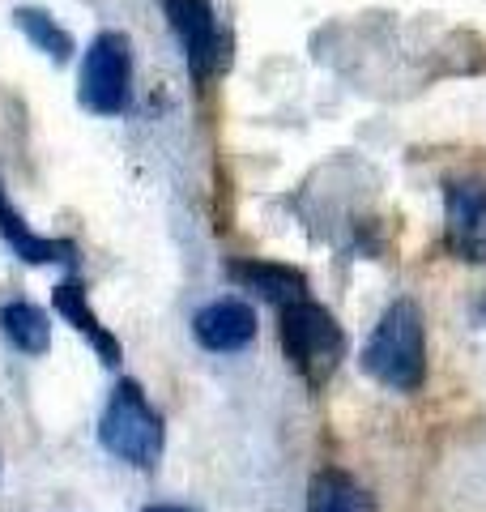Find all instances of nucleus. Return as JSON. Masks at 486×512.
<instances>
[{
  "label": "nucleus",
  "mask_w": 486,
  "mask_h": 512,
  "mask_svg": "<svg viewBox=\"0 0 486 512\" xmlns=\"http://www.w3.org/2000/svg\"><path fill=\"white\" fill-rule=\"evenodd\" d=\"M363 372L393 393H418L427 380V320L414 299L388 303L363 346Z\"/></svg>",
  "instance_id": "nucleus-1"
},
{
  "label": "nucleus",
  "mask_w": 486,
  "mask_h": 512,
  "mask_svg": "<svg viewBox=\"0 0 486 512\" xmlns=\"http://www.w3.org/2000/svg\"><path fill=\"white\" fill-rule=\"evenodd\" d=\"M99 444L107 448L116 461L137 470H154L162 448H167V423L162 414L150 406V397L137 380H120L116 393L99 419Z\"/></svg>",
  "instance_id": "nucleus-2"
},
{
  "label": "nucleus",
  "mask_w": 486,
  "mask_h": 512,
  "mask_svg": "<svg viewBox=\"0 0 486 512\" xmlns=\"http://www.w3.org/2000/svg\"><path fill=\"white\" fill-rule=\"evenodd\" d=\"M282 350L307 389H324L346 359V333L324 303L295 299L282 308Z\"/></svg>",
  "instance_id": "nucleus-3"
},
{
  "label": "nucleus",
  "mask_w": 486,
  "mask_h": 512,
  "mask_svg": "<svg viewBox=\"0 0 486 512\" xmlns=\"http://www.w3.org/2000/svg\"><path fill=\"white\" fill-rule=\"evenodd\" d=\"M133 94V52H128V35L120 30H103L94 35L86 60H81V107L94 116H120Z\"/></svg>",
  "instance_id": "nucleus-4"
},
{
  "label": "nucleus",
  "mask_w": 486,
  "mask_h": 512,
  "mask_svg": "<svg viewBox=\"0 0 486 512\" xmlns=\"http://www.w3.org/2000/svg\"><path fill=\"white\" fill-rule=\"evenodd\" d=\"M167 9V22L175 30V39L184 47V60H188V73L197 82H214V77L231 64V52H226V39L218 30V18L209 9V0H162Z\"/></svg>",
  "instance_id": "nucleus-5"
},
{
  "label": "nucleus",
  "mask_w": 486,
  "mask_h": 512,
  "mask_svg": "<svg viewBox=\"0 0 486 512\" xmlns=\"http://www.w3.org/2000/svg\"><path fill=\"white\" fill-rule=\"evenodd\" d=\"M444 248L465 265H486V184L482 180L444 184Z\"/></svg>",
  "instance_id": "nucleus-6"
},
{
  "label": "nucleus",
  "mask_w": 486,
  "mask_h": 512,
  "mask_svg": "<svg viewBox=\"0 0 486 512\" xmlns=\"http://www.w3.org/2000/svg\"><path fill=\"white\" fill-rule=\"evenodd\" d=\"M192 333L205 350L214 355H231V350H243L256 338V308L248 299H235V295H222L214 303L192 316Z\"/></svg>",
  "instance_id": "nucleus-7"
},
{
  "label": "nucleus",
  "mask_w": 486,
  "mask_h": 512,
  "mask_svg": "<svg viewBox=\"0 0 486 512\" xmlns=\"http://www.w3.org/2000/svg\"><path fill=\"white\" fill-rule=\"evenodd\" d=\"M52 308L69 320V325L81 333V338L90 342V350L99 355L107 367H116L120 363V342H116V333H111L103 320H99V312L90 308V295H86V286L81 282H60L56 291H52Z\"/></svg>",
  "instance_id": "nucleus-8"
},
{
  "label": "nucleus",
  "mask_w": 486,
  "mask_h": 512,
  "mask_svg": "<svg viewBox=\"0 0 486 512\" xmlns=\"http://www.w3.org/2000/svg\"><path fill=\"white\" fill-rule=\"evenodd\" d=\"M226 274H231L243 291L261 295L265 303H278V308H286V303H295V299H307V278H303V269H295V265L252 256V261H231Z\"/></svg>",
  "instance_id": "nucleus-9"
},
{
  "label": "nucleus",
  "mask_w": 486,
  "mask_h": 512,
  "mask_svg": "<svg viewBox=\"0 0 486 512\" xmlns=\"http://www.w3.org/2000/svg\"><path fill=\"white\" fill-rule=\"evenodd\" d=\"M0 235H5L13 256H22V261H30V265H52V261L73 265L77 261V248L69 244V239H52V235H39V231L26 227V218L9 205L5 188H0Z\"/></svg>",
  "instance_id": "nucleus-10"
},
{
  "label": "nucleus",
  "mask_w": 486,
  "mask_h": 512,
  "mask_svg": "<svg viewBox=\"0 0 486 512\" xmlns=\"http://www.w3.org/2000/svg\"><path fill=\"white\" fill-rule=\"evenodd\" d=\"M0 329L22 355H47L52 350V320L30 299H13L0 308Z\"/></svg>",
  "instance_id": "nucleus-11"
},
{
  "label": "nucleus",
  "mask_w": 486,
  "mask_h": 512,
  "mask_svg": "<svg viewBox=\"0 0 486 512\" xmlns=\"http://www.w3.org/2000/svg\"><path fill=\"white\" fill-rule=\"evenodd\" d=\"M307 512H371L363 487L342 470H320L312 478V495H307Z\"/></svg>",
  "instance_id": "nucleus-12"
},
{
  "label": "nucleus",
  "mask_w": 486,
  "mask_h": 512,
  "mask_svg": "<svg viewBox=\"0 0 486 512\" xmlns=\"http://www.w3.org/2000/svg\"><path fill=\"white\" fill-rule=\"evenodd\" d=\"M13 22H18V30L39 47V52L47 56V60H56V64H64V60H73V35L64 30L52 13L47 9H35V5H22V9H13Z\"/></svg>",
  "instance_id": "nucleus-13"
},
{
  "label": "nucleus",
  "mask_w": 486,
  "mask_h": 512,
  "mask_svg": "<svg viewBox=\"0 0 486 512\" xmlns=\"http://www.w3.org/2000/svg\"><path fill=\"white\" fill-rule=\"evenodd\" d=\"M141 512H201V508H188V504H145Z\"/></svg>",
  "instance_id": "nucleus-14"
}]
</instances>
